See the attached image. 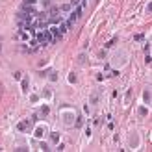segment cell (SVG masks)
Wrapping results in <instances>:
<instances>
[{
  "label": "cell",
  "instance_id": "cell-1",
  "mask_svg": "<svg viewBox=\"0 0 152 152\" xmlns=\"http://www.w3.org/2000/svg\"><path fill=\"white\" fill-rule=\"evenodd\" d=\"M28 124H30V119H28V121H22V123L19 124V130H24V128H28Z\"/></svg>",
  "mask_w": 152,
  "mask_h": 152
},
{
  "label": "cell",
  "instance_id": "cell-3",
  "mask_svg": "<svg viewBox=\"0 0 152 152\" xmlns=\"http://www.w3.org/2000/svg\"><path fill=\"white\" fill-rule=\"evenodd\" d=\"M47 113H48V106H43V108H41V115H47Z\"/></svg>",
  "mask_w": 152,
  "mask_h": 152
},
{
  "label": "cell",
  "instance_id": "cell-4",
  "mask_svg": "<svg viewBox=\"0 0 152 152\" xmlns=\"http://www.w3.org/2000/svg\"><path fill=\"white\" fill-rule=\"evenodd\" d=\"M22 89H24V91H28V82H26V80L22 82Z\"/></svg>",
  "mask_w": 152,
  "mask_h": 152
},
{
  "label": "cell",
  "instance_id": "cell-2",
  "mask_svg": "<svg viewBox=\"0 0 152 152\" xmlns=\"http://www.w3.org/2000/svg\"><path fill=\"white\" fill-rule=\"evenodd\" d=\"M143 98H145V102L150 104V91H145V95H143Z\"/></svg>",
  "mask_w": 152,
  "mask_h": 152
}]
</instances>
